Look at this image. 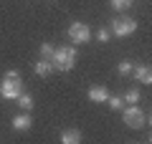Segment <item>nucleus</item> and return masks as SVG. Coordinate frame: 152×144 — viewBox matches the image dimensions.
I'll return each instance as SVG.
<instances>
[{"instance_id":"nucleus-8","label":"nucleus","mask_w":152,"mask_h":144,"mask_svg":"<svg viewBox=\"0 0 152 144\" xmlns=\"http://www.w3.org/2000/svg\"><path fill=\"white\" fill-rule=\"evenodd\" d=\"M31 124H33V119L28 116V111L18 114V116L13 119V129H15V132H28V129H31Z\"/></svg>"},{"instance_id":"nucleus-9","label":"nucleus","mask_w":152,"mask_h":144,"mask_svg":"<svg viewBox=\"0 0 152 144\" xmlns=\"http://www.w3.org/2000/svg\"><path fill=\"white\" fill-rule=\"evenodd\" d=\"M33 71H36V76H51L53 73V63H51L48 58H41L36 66H33Z\"/></svg>"},{"instance_id":"nucleus-5","label":"nucleus","mask_w":152,"mask_h":144,"mask_svg":"<svg viewBox=\"0 0 152 144\" xmlns=\"http://www.w3.org/2000/svg\"><path fill=\"white\" fill-rule=\"evenodd\" d=\"M134 31H137V20H132V18H114L112 20V36L127 38Z\"/></svg>"},{"instance_id":"nucleus-7","label":"nucleus","mask_w":152,"mask_h":144,"mask_svg":"<svg viewBox=\"0 0 152 144\" xmlns=\"http://www.w3.org/2000/svg\"><path fill=\"white\" fill-rule=\"evenodd\" d=\"M89 99H91L94 104H107L109 91L104 89V86H91V89H89Z\"/></svg>"},{"instance_id":"nucleus-17","label":"nucleus","mask_w":152,"mask_h":144,"mask_svg":"<svg viewBox=\"0 0 152 144\" xmlns=\"http://www.w3.org/2000/svg\"><path fill=\"white\" fill-rule=\"evenodd\" d=\"M129 5H132V0H112V8H117V10H124Z\"/></svg>"},{"instance_id":"nucleus-2","label":"nucleus","mask_w":152,"mask_h":144,"mask_svg":"<svg viewBox=\"0 0 152 144\" xmlns=\"http://www.w3.org/2000/svg\"><path fill=\"white\" fill-rule=\"evenodd\" d=\"M0 94L5 96V99H18L23 94V81H20L18 71H5L3 84H0Z\"/></svg>"},{"instance_id":"nucleus-4","label":"nucleus","mask_w":152,"mask_h":144,"mask_svg":"<svg viewBox=\"0 0 152 144\" xmlns=\"http://www.w3.org/2000/svg\"><path fill=\"white\" fill-rule=\"evenodd\" d=\"M124 111V124L129 129H142L147 124V116H145V111H142L140 106H134V104H129L127 109H122Z\"/></svg>"},{"instance_id":"nucleus-14","label":"nucleus","mask_w":152,"mask_h":144,"mask_svg":"<svg viewBox=\"0 0 152 144\" xmlns=\"http://www.w3.org/2000/svg\"><path fill=\"white\" fill-rule=\"evenodd\" d=\"M132 68H134V66H132L129 61H122V63L117 66V73H119V76H129V73H132Z\"/></svg>"},{"instance_id":"nucleus-1","label":"nucleus","mask_w":152,"mask_h":144,"mask_svg":"<svg viewBox=\"0 0 152 144\" xmlns=\"http://www.w3.org/2000/svg\"><path fill=\"white\" fill-rule=\"evenodd\" d=\"M51 63H53V71H71V68L76 66V48H74V46L53 48Z\"/></svg>"},{"instance_id":"nucleus-12","label":"nucleus","mask_w":152,"mask_h":144,"mask_svg":"<svg viewBox=\"0 0 152 144\" xmlns=\"http://www.w3.org/2000/svg\"><path fill=\"white\" fill-rule=\"evenodd\" d=\"M18 104H20L23 111H28V109H33V96L31 94H20L18 96Z\"/></svg>"},{"instance_id":"nucleus-13","label":"nucleus","mask_w":152,"mask_h":144,"mask_svg":"<svg viewBox=\"0 0 152 144\" xmlns=\"http://www.w3.org/2000/svg\"><path fill=\"white\" fill-rule=\"evenodd\" d=\"M107 101H109V109H112V111H122V109H124V101H122V96H109Z\"/></svg>"},{"instance_id":"nucleus-15","label":"nucleus","mask_w":152,"mask_h":144,"mask_svg":"<svg viewBox=\"0 0 152 144\" xmlns=\"http://www.w3.org/2000/svg\"><path fill=\"white\" fill-rule=\"evenodd\" d=\"M109 38H112V31H109V28H99L96 31V41L99 43H107Z\"/></svg>"},{"instance_id":"nucleus-10","label":"nucleus","mask_w":152,"mask_h":144,"mask_svg":"<svg viewBox=\"0 0 152 144\" xmlns=\"http://www.w3.org/2000/svg\"><path fill=\"white\" fill-rule=\"evenodd\" d=\"M61 142L64 144H79L81 142V132H79V129H66V132L61 134Z\"/></svg>"},{"instance_id":"nucleus-3","label":"nucleus","mask_w":152,"mask_h":144,"mask_svg":"<svg viewBox=\"0 0 152 144\" xmlns=\"http://www.w3.org/2000/svg\"><path fill=\"white\" fill-rule=\"evenodd\" d=\"M66 33H69V38H71V43H74V46L89 43V38H91V31H89V25H86V23H79V20L71 23V25L66 28Z\"/></svg>"},{"instance_id":"nucleus-6","label":"nucleus","mask_w":152,"mask_h":144,"mask_svg":"<svg viewBox=\"0 0 152 144\" xmlns=\"http://www.w3.org/2000/svg\"><path fill=\"white\" fill-rule=\"evenodd\" d=\"M132 73H134V79L140 81V84H145V86H150V84H152V68H150L147 63L134 66V68H132Z\"/></svg>"},{"instance_id":"nucleus-11","label":"nucleus","mask_w":152,"mask_h":144,"mask_svg":"<svg viewBox=\"0 0 152 144\" xmlns=\"http://www.w3.org/2000/svg\"><path fill=\"white\" fill-rule=\"evenodd\" d=\"M140 96H142L140 89H129L124 96H122V101H124V104H137V101H140Z\"/></svg>"},{"instance_id":"nucleus-16","label":"nucleus","mask_w":152,"mask_h":144,"mask_svg":"<svg viewBox=\"0 0 152 144\" xmlns=\"http://www.w3.org/2000/svg\"><path fill=\"white\" fill-rule=\"evenodd\" d=\"M51 56H53V46H51V43H43V46H41V58L51 61Z\"/></svg>"}]
</instances>
